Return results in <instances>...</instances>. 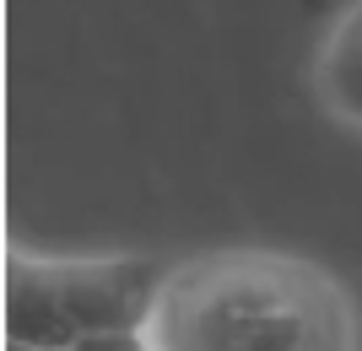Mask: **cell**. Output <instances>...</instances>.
<instances>
[{"label":"cell","mask_w":362,"mask_h":351,"mask_svg":"<svg viewBox=\"0 0 362 351\" xmlns=\"http://www.w3.org/2000/svg\"><path fill=\"white\" fill-rule=\"evenodd\" d=\"M6 351H44V346H22V340H6Z\"/></svg>","instance_id":"cell-5"},{"label":"cell","mask_w":362,"mask_h":351,"mask_svg":"<svg viewBox=\"0 0 362 351\" xmlns=\"http://www.w3.org/2000/svg\"><path fill=\"white\" fill-rule=\"evenodd\" d=\"M168 275L136 254L108 260H6V340L44 351H71L87 335L146 330L163 303Z\"/></svg>","instance_id":"cell-2"},{"label":"cell","mask_w":362,"mask_h":351,"mask_svg":"<svg viewBox=\"0 0 362 351\" xmlns=\"http://www.w3.org/2000/svg\"><path fill=\"white\" fill-rule=\"evenodd\" d=\"M71 351H157L146 330H108V335H87L76 340Z\"/></svg>","instance_id":"cell-4"},{"label":"cell","mask_w":362,"mask_h":351,"mask_svg":"<svg viewBox=\"0 0 362 351\" xmlns=\"http://www.w3.org/2000/svg\"><path fill=\"white\" fill-rule=\"evenodd\" d=\"M314 81L335 119L362 130V0L330 28L325 49H319V65H314Z\"/></svg>","instance_id":"cell-3"},{"label":"cell","mask_w":362,"mask_h":351,"mask_svg":"<svg viewBox=\"0 0 362 351\" xmlns=\"http://www.w3.org/2000/svg\"><path fill=\"white\" fill-rule=\"evenodd\" d=\"M146 335L157 351H357V303L298 254H211L179 265Z\"/></svg>","instance_id":"cell-1"}]
</instances>
